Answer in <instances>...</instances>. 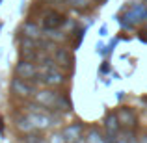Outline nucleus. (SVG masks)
Returning <instances> with one entry per match:
<instances>
[{
  "label": "nucleus",
  "mask_w": 147,
  "mask_h": 143,
  "mask_svg": "<svg viewBox=\"0 0 147 143\" xmlns=\"http://www.w3.org/2000/svg\"><path fill=\"white\" fill-rule=\"evenodd\" d=\"M36 100L39 104H43L45 108H52L58 104V95L50 89H43V91H37L36 93Z\"/></svg>",
  "instance_id": "nucleus-1"
},
{
  "label": "nucleus",
  "mask_w": 147,
  "mask_h": 143,
  "mask_svg": "<svg viewBox=\"0 0 147 143\" xmlns=\"http://www.w3.org/2000/svg\"><path fill=\"white\" fill-rule=\"evenodd\" d=\"M15 73H17L19 78L30 80V78H34V76H36L37 69H36V65H34L32 61H21V63L17 65V69H15Z\"/></svg>",
  "instance_id": "nucleus-2"
},
{
  "label": "nucleus",
  "mask_w": 147,
  "mask_h": 143,
  "mask_svg": "<svg viewBox=\"0 0 147 143\" xmlns=\"http://www.w3.org/2000/svg\"><path fill=\"white\" fill-rule=\"evenodd\" d=\"M117 117H119L121 126H125V128H132L136 125V115H134V111L130 108H119Z\"/></svg>",
  "instance_id": "nucleus-3"
},
{
  "label": "nucleus",
  "mask_w": 147,
  "mask_h": 143,
  "mask_svg": "<svg viewBox=\"0 0 147 143\" xmlns=\"http://www.w3.org/2000/svg\"><path fill=\"white\" fill-rule=\"evenodd\" d=\"M28 119H30V123H32V126L34 128H37V130H43V128H49L50 126V117L47 115V111H43V113H30L28 115Z\"/></svg>",
  "instance_id": "nucleus-4"
},
{
  "label": "nucleus",
  "mask_w": 147,
  "mask_h": 143,
  "mask_svg": "<svg viewBox=\"0 0 147 143\" xmlns=\"http://www.w3.org/2000/svg\"><path fill=\"white\" fill-rule=\"evenodd\" d=\"M63 15L56 13V11H49L47 15H45V28L47 30H56L60 28L61 24H63Z\"/></svg>",
  "instance_id": "nucleus-5"
},
{
  "label": "nucleus",
  "mask_w": 147,
  "mask_h": 143,
  "mask_svg": "<svg viewBox=\"0 0 147 143\" xmlns=\"http://www.w3.org/2000/svg\"><path fill=\"white\" fill-rule=\"evenodd\" d=\"M104 128H106V134H117L119 132L121 123H119L117 113H108L104 117Z\"/></svg>",
  "instance_id": "nucleus-6"
},
{
  "label": "nucleus",
  "mask_w": 147,
  "mask_h": 143,
  "mask_svg": "<svg viewBox=\"0 0 147 143\" xmlns=\"http://www.w3.org/2000/svg\"><path fill=\"white\" fill-rule=\"evenodd\" d=\"M80 132H82V126L80 125H71V126H67V128L63 130V140L67 141V143H75V141H78L80 140Z\"/></svg>",
  "instance_id": "nucleus-7"
},
{
  "label": "nucleus",
  "mask_w": 147,
  "mask_h": 143,
  "mask_svg": "<svg viewBox=\"0 0 147 143\" xmlns=\"http://www.w3.org/2000/svg\"><path fill=\"white\" fill-rule=\"evenodd\" d=\"M41 80H43V84H47V86H60V84L63 82V76H61L56 69V71H45Z\"/></svg>",
  "instance_id": "nucleus-8"
},
{
  "label": "nucleus",
  "mask_w": 147,
  "mask_h": 143,
  "mask_svg": "<svg viewBox=\"0 0 147 143\" xmlns=\"http://www.w3.org/2000/svg\"><path fill=\"white\" fill-rule=\"evenodd\" d=\"M13 89L17 91L21 97H26V95H32L34 93V89L24 82V78H15L13 80Z\"/></svg>",
  "instance_id": "nucleus-9"
},
{
  "label": "nucleus",
  "mask_w": 147,
  "mask_h": 143,
  "mask_svg": "<svg viewBox=\"0 0 147 143\" xmlns=\"http://www.w3.org/2000/svg\"><path fill=\"white\" fill-rule=\"evenodd\" d=\"M56 61L60 65H65V67H71V63H73V58H71V54H69V50L67 48H58L56 50Z\"/></svg>",
  "instance_id": "nucleus-10"
},
{
  "label": "nucleus",
  "mask_w": 147,
  "mask_h": 143,
  "mask_svg": "<svg viewBox=\"0 0 147 143\" xmlns=\"http://www.w3.org/2000/svg\"><path fill=\"white\" fill-rule=\"evenodd\" d=\"M22 32H24V36L34 37V39H37V37H39V30H37V26L32 24V22H26L24 28H22Z\"/></svg>",
  "instance_id": "nucleus-11"
},
{
  "label": "nucleus",
  "mask_w": 147,
  "mask_h": 143,
  "mask_svg": "<svg viewBox=\"0 0 147 143\" xmlns=\"http://www.w3.org/2000/svg\"><path fill=\"white\" fill-rule=\"evenodd\" d=\"M17 126L22 130V132H30V130L34 128L32 123H30V119H28V115H26V117H19L17 119Z\"/></svg>",
  "instance_id": "nucleus-12"
},
{
  "label": "nucleus",
  "mask_w": 147,
  "mask_h": 143,
  "mask_svg": "<svg viewBox=\"0 0 147 143\" xmlns=\"http://www.w3.org/2000/svg\"><path fill=\"white\" fill-rule=\"evenodd\" d=\"M90 143H104V138H102V134H100L97 128L90 130Z\"/></svg>",
  "instance_id": "nucleus-13"
},
{
  "label": "nucleus",
  "mask_w": 147,
  "mask_h": 143,
  "mask_svg": "<svg viewBox=\"0 0 147 143\" xmlns=\"http://www.w3.org/2000/svg\"><path fill=\"white\" fill-rule=\"evenodd\" d=\"M69 2H71L75 7H84V6H88L90 0H69Z\"/></svg>",
  "instance_id": "nucleus-14"
},
{
  "label": "nucleus",
  "mask_w": 147,
  "mask_h": 143,
  "mask_svg": "<svg viewBox=\"0 0 147 143\" xmlns=\"http://www.w3.org/2000/svg\"><path fill=\"white\" fill-rule=\"evenodd\" d=\"M24 143H43V140H41L39 136H28L24 140Z\"/></svg>",
  "instance_id": "nucleus-15"
}]
</instances>
